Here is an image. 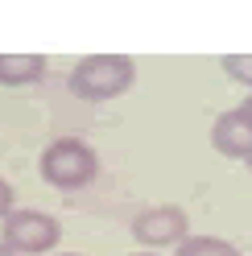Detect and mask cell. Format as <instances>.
I'll return each instance as SVG.
<instances>
[{
	"label": "cell",
	"mask_w": 252,
	"mask_h": 256,
	"mask_svg": "<svg viewBox=\"0 0 252 256\" xmlns=\"http://www.w3.org/2000/svg\"><path fill=\"white\" fill-rule=\"evenodd\" d=\"M0 256H12V252H8V248H4V244H0Z\"/></svg>",
	"instance_id": "cell-12"
},
{
	"label": "cell",
	"mask_w": 252,
	"mask_h": 256,
	"mask_svg": "<svg viewBox=\"0 0 252 256\" xmlns=\"http://www.w3.org/2000/svg\"><path fill=\"white\" fill-rule=\"evenodd\" d=\"M190 236V215L182 211V206L166 202V206H149V211H140L132 219V240L140 248H178L182 240Z\"/></svg>",
	"instance_id": "cell-4"
},
{
	"label": "cell",
	"mask_w": 252,
	"mask_h": 256,
	"mask_svg": "<svg viewBox=\"0 0 252 256\" xmlns=\"http://www.w3.org/2000/svg\"><path fill=\"white\" fill-rule=\"evenodd\" d=\"M219 66H224V74L232 78V83H240V87L252 91V54H224Z\"/></svg>",
	"instance_id": "cell-8"
},
{
	"label": "cell",
	"mask_w": 252,
	"mask_h": 256,
	"mask_svg": "<svg viewBox=\"0 0 252 256\" xmlns=\"http://www.w3.org/2000/svg\"><path fill=\"white\" fill-rule=\"evenodd\" d=\"M70 95L87 104H104V100H116L136 83V62L128 54H87L74 62L70 70Z\"/></svg>",
	"instance_id": "cell-1"
},
{
	"label": "cell",
	"mask_w": 252,
	"mask_h": 256,
	"mask_svg": "<svg viewBox=\"0 0 252 256\" xmlns=\"http://www.w3.org/2000/svg\"><path fill=\"white\" fill-rule=\"evenodd\" d=\"M178 256H240V248L219 236H186L178 244Z\"/></svg>",
	"instance_id": "cell-7"
},
{
	"label": "cell",
	"mask_w": 252,
	"mask_h": 256,
	"mask_svg": "<svg viewBox=\"0 0 252 256\" xmlns=\"http://www.w3.org/2000/svg\"><path fill=\"white\" fill-rule=\"evenodd\" d=\"M211 145H215V153H224V157L252 162V116L244 108L219 112L215 124H211Z\"/></svg>",
	"instance_id": "cell-5"
},
{
	"label": "cell",
	"mask_w": 252,
	"mask_h": 256,
	"mask_svg": "<svg viewBox=\"0 0 252 256\" xmlns=\"http://www.w3.org/2000/svg\"><path fill=\"white\" fill-rule=\"evenodd\" d=\"M38 170H42V182L54 186V190H83V186L96 182L100 157L83 136H58L42 149Z\"/></svg>",
	"instance_id": "cell-2"
},
{
	"label": "cell",
	"mask_w": 252,
	"mask_h": 256,
	"mask_svg": "<svg viewBox=\"0 0 252 256\" xmlns=\"http://www.w3.org/2000/svg\"><path fill=\"white\" fill-rule=\"evenodd\" d=\"M58 240H62V223L46 211H34V206H17L0 219V244L12 256H46L58 248Z\"/></svg>",
	"instance_id": "cell-3"
},
{
	"label": "cell",
	"mask_w": 252,
	"mask_h": 256,
	"mask_svg": "<svg viewBox=\"0 0 252 256\" xmlns=\"http://www.w3.org/2000/svg\"><path fill=\"white\" fill-rule=\"evenodd\" d=\"M248 170H252V162H248Z\"/></svg>",
	"instance_id": "cell-14"
},
{
	"label": "cell",
	"mask_w": 252,
	"mask_h": 256,
	"mask_svg": "<svg viewBox=\"0 0 252 256\" xmlns=\"http://www.w3.org/2000/svg\"><path fill=\"white\" fill-rule=\"evenodd\" d=\"M240 108H244V112H248V116H252V95H248V100H244V104H240Z\"/></svg>",
	"instance_id": "cell-10"
},
{
	"label": "cell",
	"mask_w": 252,
	"mask_h": 256,
	"mask_svg": "<svg viewBox=\"0 0 252 256\" xmlns=\"http://www.w3.org/2000/svg\"><path fill=\"white\" fill-rule=\"evenodd\" d=\"M128 256H157V252H128Z\"/></svg>",
	"instance_id": "cell-11"
},
{
	"label": "cell",
	"mask_w": 252,
	"mask_h": 256,
	"mask_svg": "<svg viewBox=\"0 0 252 256\" xmlns=\"http://www.w3.org/2000/svg\"><path fill=\"white\" fill-rule=\"evenodd\" d=\"M62 256H78V252H62Z\"/></svg>",
	"instance_id": "cell-13"
},
{
	"label": "cell",
	"mask_w": 252,
	"mask_h": 256,
	"mask_svg": "<svg viewBox=\"0 0 252 256\" xmlns=\"http://www.w3.org/2000/svg\"><path fill=\"white\" fill-rule=\"evenodd\" d=\"M46 78L42 54H0V87H34Z\"/></svg>",
	"instance_id": "cell-6"
},
{
	"label": "cell",
	"mask_w": 252,
	"mask_h": 256,
	"mask_svg": "<svg viewBox=\"0 0 252 256\" xmlns=\"http://www.w3.org/2000/svg\"><path fill=\"white\" fill-rule=\"evenodd\" d=\"M8 211H17V190H12L4 178H0V219H4Z\"/></svg>",
	"instance_id": "cell-9"
}]
</instances>
